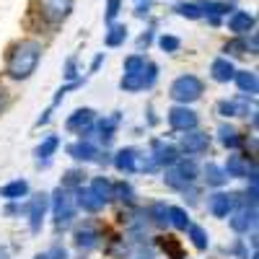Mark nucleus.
I'll return each instance as SVG.
<instances>
[{
  "label": "nucleus",
  "mask_w": 259,
  "mask_h": 259,
  "mask_svg": "<svg viewBox=\"0 0 259 259\" xmlns=\"http://www.w3.org/2000/svg\"><path fill=\"white\" fill-rule=\"evenodd\" d=\"M41 47L39 39H21L11 47L8 57H6V75L13 80H26L36 73L39 60H41Z\"/></svg>",
  "instance_id": "nucleus-1"
},
{
  "label": "nucleus",
  "mask_w": 259,
  "mask_h": 259,
  "mask_svg": "<svg viewBox=\"0 0 259 259\" xmlns=\"http://www.w3.org/2000/svg\"><path fill=\"white\" fill-rule=\"evenodd\" d=\"M200 177V166L194 161V156H179L177 163H171L163 174V184L174 192H184L189 184H194Z\"/></svg>",
  "instance_id": "nucleus-2"
},
{
  "label": "nucleus",
  "mask_w": 259,
  "mask_h": 259,
  "mask_svg": "<svg viewBox=\"0 0 259 259\" xmlns=\"http://www.w3.org/2000/svg\"><path fill=\"white\" fill-rule=\"evenodd\" d=\"M50 207H52V218H55V228L57 231H68L75 221V200H73V189H65V187H57L52 192V200H50Z\"/></svg>",
  "instance_id": "nucleus-3"
},
{
  "label": "nucleus",
  "mask_w": 259,
  "mask_h": 259,
  "mask_svg": "<svg viewBox=\"0 0 259 259\" xmlns=\"http://www.w3.org/2000/svg\"><path fill=\"white\" fill-rule=\"evenodd\" d=\"M205 94V83L202 78L197 75H192V73H184L179 75L174 83H171V89H168V96L171 101H177V104H194V101H200Z\"/></svg>",
  "instance_id": "nucleus-4"
},
{
  "label": "nucleus",
  "mask_w": 259,
  "mask_h": 259,
  "mask_svg": "<svg viewBox=\"0 0 259 259\" xmlns=\"http://www.w3.org/2000/svg\"><path fill=\"white\" fill-rule=\"evenodd\" d=\"M156 80H158V65L148 60V65H145L143 70H138V73H124V75H122L119 89H122L124 94H140V91H150V89H153Z\"/></svg>",
  "instance_id": "nucleus-5"
},
{
  "label": "nucleus",
  "mask_w": 259,
  "mask_h": 259,
  "mask_svg": "<svg viewBox=\"0 0 259 259\" xmlns=\"http://www.w3.org/2000/svg\"><path fill=\"white\" fill-rule=\"evenodd\" d=\"M73 0H34V8L39 13V18L47 26H60L70 18L73 13Z\"/></svg>",
  "instance_id": "nucleus-6"
},
{
  "label": "nucleus",
  "mask_w": 259,
  "mask_h": 259,
  "mask_svg": "<svg viewBox=\"0 0 259 259\" xmlns=\"http://www.w3.org/2000/svg\"><path fill=\"white\" fill-rule=\"evenodd\" d=\"M228 226H231L233 233H239V236L254 233L256 231V205H239V207H233L231 215H228Z\"/></svg>",
  "instance_id": "nucleus-7"
},
{
  "label": "nucleus",
  "mask_w": 259,
  "mask_h": 259,
  "mask_svg": "<svg viewBox=\"0 0 259 259\" xmlns=\"http://www.w3.org/2000/svg\"><path fill=\"white\" fill-rule=\"evenodd\" d=\"M179 153L182 156H202L210 150V135L202 133V130H187V133L179 135Z\"/></svg>",
  "instance_id": "nucleus-8"
},
{
  "label": "nucleus",
  "mask_w": 259,
  "mask_h": 259,
  "mask_svg": "<svg viewBox=\"0 0 259 259\" xmlns=\"http://www.w3.org/2000/svg\"><path fill=\"white\" fill-rule=\"evenodd\" d=\"M200 3V11H202V18L207 21L210 26H221L223 18L239 8L236 0H197Z\"/></svg>",
  "instance_id": "nucleus-9"
},
{
  "label": "nucleus",
  "mask_w": 259,
  "mask_h": 259,
  "mask_svg": "<svg viewBox=\"0 0 259 259\" xmlns=\"http://www.w3.org/2000/svg\"><path fill=\"white\" fill-rule=\"evenodd\" d=\"M166 119H168V127L174 133H187V130H194L200 124V117L194 109H189L187 104H177L166 112Z\"/></svg>",
  "instance_id": "nucleus-10"
},
{
  "label": "nucleus",
  "mask_w": 259,
  "mask_h": 259,
  "mask_svg": "<svg viewBox=\"0 0 259 259\" xmlns=\"http://www.w3.org/2000/svg\"><path fill=\"white\" fill-rule=\"evenodd\" d=\"M94 122H96V112L89 109V106H83V109H75L68 119H65V130L73 135H80V138H91Z\"/></svg>",
  "instance_id": "nucleus-11"
},
{
  "label": "nucleus",
  "mask_w": 259,
  "mask_h": 259,
  "mask_svg": "<svg viewBox=\"0 0 259 259\" xmlns=\"http://www.w3.org/2000/svg\"><path fill=\"white\" fill-rule=\"evenodd\" d=\"M47 210H50V194H36V197H31L26 202V221H29V231L31 233H41Z\"/></svg>",
  "instance_id": "nucleus-12"
},
{
  "label": "nucleus",
  "mask_w": 259,
  "mask_h": 259,
  "mask_svg": "<svg viewBox=\"0 0 259 259\" xmlns=\"http://www.w3.org/2000/svg\"><path fill=\"white\" fill-rule=\"evenodd\" d=\"M73 244H75V251H78L80 256H89V254L101 244V233H99V228H96L94 223H83V226H78L75 233H73Z\"/></svg>",
  "instance_id": "nucleus-13"
},
{
  "label": "nucleus",
  "mask_w": 259,
  "mask_h": 259,
  "mask_svg": "<svg viewBox=\"0 0 259 259\" xmlns=\"http://www.w3.org/2000/svg\"><path fill=\"white\" fill-rule=\"evenodd\" d=\"M226 26L233 36H246L249 31H256V16L249 13V11L236 8L226 16Z\"/></svg>",
  "instance_id": "nucleus-14"
},
{
  "label": "nucleus",
  "mask_w": 259,
  "mask_h": 259,
  "mask_svg": "<svg viewBox=\"0 0 259 259\" xmlns=\"http://www.w3.org/2000/svg\"><path fill=\"white\" fill-rule=\"evenodd\" d=\"M179 156H182V153H179V148H177L174 143H166V140H161V138L150 140V158L158 163V168H168L171 163H177Z\"/></svg>",
  "instance_id": "nucleus-15"
},
{
  "label": "nucleus",
  "mask_w": 259,
  "mask_h": 259,
  "mask_svg": "<svg viewBox=\"0 0 259 259\" xmlns=\"http://www.w3.org/2000/svg\"><path fill=\"white\" fill-rule=\"evenodd\" d=\"M68 156L78 163H96V158L101 156L99 145L91 140V138H78L75 143L68 145Z\"/></svg>",
  "instance_id": "nucleus-16"
},
{
  "label": "nucleus",
  "mask_w": 259,
  "mask_h": 259,
  "mask_svg": "<svg viewBox=\"0 0 259 259\" xmlns=\"http://www.w3.org/2000/svg\"><path fill=\"white\" fill-rule=\"evenodd\" d=\"M73 200H75V207H78V210L91 212V215H96V212H101V210L106 207V202H104L101 197H96L89 184L75 187V189H73Z\"/></svg>",
  "instance_id": "nucleus-17"
},
{
  "label": "nucleus",
  "mask_w": 259,
  "mask_h": 259,
  "mask_svg": "<svg viewBox=\"0 0 259 259\" xmlns=\"http://www.w3.org/2000/svg\"><path fill=\"white\" fill-rule=\"evenodd\" d=\"M231 210H233V192L215 189L212 194H207V212L212 218H228Z\"/></svg>",
  "instance_id": "nucleus-18"
},
{
  "label": "nucleus",
  "mask_w": 259,
  "mask_h": 259,
  "mask_svg": "<svg viewBox=\"0 0 259 259\" xmlns=\"http://www.w3.org/2000/svg\"><path fill=\"white\" fill-rule=\"evenodd\" d=\"M256 163L254 161H249L244 153H236V150H231V156L226 158V174H228V179H246L249 177V171L254 168Z\"/></svg>",
  "instance_id": "nucleus-19"
},
{
  "label": "nucleus",
  "mask_w": 259,
  "mask_h": 259,
  "mask_svg": "<svg viewBox=\"0 0 259 259\" xmlns=\"http://www.w3.org/2000/svg\"><path fill=\"white\" fill-rule=\"evenodd\" d=\"M60 150V135H47L36 148H34V156H36V166L39 168H47L52 163V156Z\"/></svg>",
  "instance_id": "nucleus-20"
},
{
  "label": "nucleus",
  "mask_w": 259,
  "mask_h": 259,
  "mask_svg": "<svg viewBox=\"0 0 259 259\" xmlns=\"http://www.w3.org/2000/svg\"><path fill=\"white\" fill-rule=\"evenodd\" d=\"M119 122H122L119 112H114V114H109V117H104V119H96V122H94V130L99 133L101 145H109V143L114 140L117 130H119Z\"/></svg>",
  "instance_id": "nucleus-21"
},
{
  "label": "nucleus",
  "mask_w": 259,
  "mask_h": 259,
  "mask_svg": "<svg viewBox=\"0 0 259 259\" xmlns=\"http://www.w3.org/2000/svg\"><path fill=\"white\" fill-rule=\"evenodd\" d=\"M138 148H122V150H117L114 153V158H112V163H114V168L119 171V174H135L138 171Z\"/></svg>",
  "instance_id": "nucleus-22"
},
{
  "label": "nucleus",
  "mask_w": 259,
  "mask_h": 259,
  "mask_svg": "<svg viewBox=\"0 0 259 259\" xmlns=\"http://www.w3.org/2000/svg\"><path fill=\"white\" fill-rule=\"evenodd\" d=\"M202 182L210 187V189H223L228 184V174H226V168L221 163H215V161H207L202 166Z\"/></svg>",
  "instance_id": "nucleus-23"
},
{
  "label": "nucleus",
  "mask_w": 259,
  "mask_h": 259,
  "mask_svg": "<svg viewBox=\"0 0 259 259\" xmlns=\"http://www.w3.org/2000/svg\"><path fill=\"white\" fill-rule=\"evenodd\" d=\"M233 75H236L233 60H228V57H215V60L210 62V78H212L215 83H231Z\"/></svg>",
  "instance_id": "nucleus-24"
},
{
  "label": "nucleus",
  "mask_w": 259,
  "mask_h": 259,
  "mask_svg": "<svg viewBox=\"0 0 259 259\" xmlns=\"http://www.w3.org/2000/svg\"><path fill=\"white\" fill-rule=\"evenodd\" d=\"M112 200H117L119 205H124V210H130V207L138 205V192H135V187L130 182L119 179V182L112 184Z\"/></svg>",
  "instance_id": "nucleus-25"
},
{
  "label": "nucleus",
  "mask_w": 259,
  "mask_h": 259,
  "mask_svg": "<svg viewBox=\"0 0 259 259\" xmlns=\"http://www.w3.org/2000/svg\"><path fill=\"white\" fill-rule=\"evenodd\" d=\"M0 197L6 202H16V200H26L29 197V182L26 179H13L8 184L0 187Z\"/></svg>",
  "instance_id": "nucleus-26"
},
{
  "label": "nucleus",
  "mask_w": 259,
  "mask_h": 259,
  "mask_svg": "<svg viewBox=\"0 0 259 259\" xmlns=\"http://www.w3.org/2000/svg\"><path fill=\"white\" fill-rule=\"evenodd\" d=\"M127 26L119 24V21H112V24H106V34H104V47H109V50H117L122 47L124 41H127Z\"/></svg>",
  "instance_id": "nucleus-27"
},
{
  "label": "nucleus",
  "mask_w": 259,
  "mask_h": 259,
  "mask_svg": "<svg viewBox=\"0 0 259 259\" xmlns=\"http://www.w3.org/2000/svg\"><path fill=\"white\" fill-rule=\"evenodd\" d=\"M231 83L239 85V91H241V94H246V96H254V99H256V91H259V78H256V73H254V70H236V75H233V80H231Z\"/></svg>",
  "instance_id": "nucleus-28"
},
{
  "label": "nucleus",
  "mask_w": 259,
  "mask_h": 259,
  "mask_svg": "<svg viewBox=\"0 0 259 259\" xmlns=\"http://www.w3.org/2000/svg\"><path fill=\"white\" fill-rule=\"evenodd\" d=\"M218 143H221L226 150H239V148L244 145V135H241L236 127H231V124H221V127H218Z\"/></svg>",
  "instance_id": "nucleus-29"
},
{
  "label": "nucleus",
  "mask_w": 259,
  "mask_h": 259,
  "mask_svg": "<svg viewBox=\"0 0 259 259\" xmlns=\"http://www.w3.org/2000/svg\"><path fill=\"white\" fill-rule=\"evenodd\" d=\"M174 13L179 18H187V21H202V11H200L197 0H177V3H174Z\"/></svg>",
  "instance_id": "nucleus-30"
},
{
  "label": "nucleus",
  "mask_w": 259,
  "mask_h": 259,
  "mask_svg": "<svg viewBox=\"0 0 259 259\" xmlns=\"http://www.w3.org/2000/svg\"><path fill=\"white\" fill-rule=\"evenodd\" d=\"M187 233H189V241H192V246L197 249V251H207V249H210V233H207L202 226H197V223H189V226H187Z\"/></svg>",
  "instance_id": "nucleus-31"
},
{
  "label": "nucleus",
  "mask_w": 259,
  "mask_h": 259,
  "mask_svg": "<svg viewBox=\"0 0 259 259\" xmlns=\"http://www.w3.org/2000/svg\"><path fill=\"white\" fill-rule=\"evenodd\" d=\"M145 218H148L150 223H153V226H158V228H166V226H168V205H166L163 200L153 202V205L148 207Z\"/></svg>",
  "instance_id": "nucleus-32"
},
{
  "label": "nucleus",
  "mask_w": 259,
  "mask_h": 259,
  "mask_svg": "<svg viewBox=\"0 0 259 259\" xmlns=\"http://www.w3.org/2000/svg\"><path fill=\"white\" fill-rule=\"evenodd\" d=\"M249 55V45H246V36H233L231 41L223 45V57L233 60V57H246Z\"/></svg>",
  "instance_id": "nucleus-33"
},
{
  "label": "nucleus",
  "mask_w": 259,
  "mask_h": 259,
  "mask_svg": "<svg viewBox=\"0 0 259 259\" xmlns=\"http://www.w3.org/2000/svg\"><path fill=\"white\" fill-rule=\"evenodd\" d=\"M112 179H106V177H94L91 182H89V187H91V192L96 194V197H101L106 205L112 202Z\"/></svg>",
  "instance_id": "nucleus-34"
},
{
  "label": "nucleus",
  "mask_w": 259,
  "mask_h": 259,
  "mask_svg": "<svg viewBox=\"0 0 259 259\" xmlns=\"http://www.w3.org/2000/svg\"><path fill=\"white\" fill-rule=\"evenodd\" d=\"M192 223L189 212L179 205H168V226H174L177 231H187V226Z\"/></svg>",
  "instance_id": "nucleus-35"
},
{
  "label": "nucleus",
  "mask_w": 259,
  "mask_h": 259,
  "mask_svg": "<svg viewBox=\"0 0 259 259\" xmlns=\"http://www.w3.org/2000/svg\"><path fill=\"white\" fill-rule=\"evenodd\" d=\"M145 65H148V55L145 52H133V55L124 57L122 68H124V73H138V70L145 68Z\"/></svg>",
  "instance_id": "nucleus-36"
},
{
  "label": "nucleus",
  "mask_w": 259,
  "mask_h": 259,
  "mask_svg": "<svg viewBox=\"0 0 259 259\" xmlns=\"http://www.w3.org/2000/svg\"><path fill=\"white\" fill-rule=\"evenodd\" d=\"M156 41H158V47H161L166 55H177V52L182 50V39L174 36V34H161V36H156Z\"/></svg>",
  "instance_id": "nucleus-37"
},
{
  "label": "nucleus",
  "mask_w": 259,
  "mask_h": 259,
  "mask_svg": "<svg viewBox=\"0 0 259 259\" xmlns=\"http://www.w3.org/2000/svg\"><path fill=\"white\" fill-rule=\"evenodd\" d=\"M85 171L83 168H70L68 174L62 177V184L60 187H65V189H75V187H80V184H85Z\"/></svg>",
  "instance_id": "nucleus-38"
},
{
  "label": "nucleus",
  "mask_w": 259,
  "mask_h": 259,
  "mask_svg": "<svg viewBox=\"0 0 259 259\" xmlns=\"http://www.w3.org/2000/svg\"><path fill=\"white\" fill-rule=\"evenodd\" d=\"M153 41H156V29H145V31L135 39V52H148Z\"/></svg>",
  "instance_id": "nucleus-39"
},
{
  "label": "nucleus",
  "mask_w": 259,
  "mask_h": 259,
  "mask_svg": "<svg viewBox=\"0 0 259 259\" xmlns=\"http://www.w3.org/2000/svg\"><path fill=\"white\" fill-rule=\"evenodd\" d=\"M119 13H122V0H106V6H104V24L117 21Z\"/></svg>",
  "instance_id": "nucleus-40"
},
{
  "label": "nucleus",
  "mask_w": 259,
  "mask_h": 259,
  "mask_svg": "<svg viewBox=\"0 0 259 259\" xmlns=\"http://www.w3.org/2000/svg\"><path fill=\"white\" fill-rule=\"evenodd\" d=\"M215 114H221V117H226V119L236 117V104H233V99H221L218 104H215Z\"/></svg>",
  "instance_id": "nucleus-41"
},
{
  "label": "nucleus",
  "mask_w": 259,
  "mask_h": 259,
  "mask_svg": "<svg viewBox=\"0 0 259 259\" xmlns=\"http://www.w3.org/2000/svg\"><path fill=\"white\" fill-rule=\"evenodd\" d=\"M78 57L73 55V57H68V62H65V70H62V75H65V80H78Z\"/></svg>",
  "instance_id": "nucleus-42"
},
{
  "label": "nucleus",
  "mask_w": 259,
  "mask_h": 259,
  "mask_svg": "<svg viewBox=\"0 0 259 259\" xmlns=\"http://www.w3.org/2000/svg\"><path fill=\"white\" fill-rule=\"evenodd\" d=\"M156 6V0H138V6H135V18H148L150 11H153Z\"/></svg>",
  "instance_id": "nucleus-43"
},
{
  "label": "nucleus",
  "mask_w": 259,
  "mask_h": 259,
  "mask_svg": "<svg viewBox=\"0 0 259 259\" xmlns=\"http://www.w3.org/2000/svg\"><path fill=\"white\" fill-rule=\"evenodd\" d=\"M158 244L163 246V251H168V254H171V256H174V259H182V251H179V244H177L174 239H171V236H166V241L161 239Z\"/></svg>",
  "instance_id": "nucleus-44"
},
{
  "label": "nucleus",
  "mask_w": 259,
  "mask_h": 259,
  "mask_svg": "<svg viewBox=\"0 0 259 259\" xmlns=\"http://www.w3.org/2000/svg\"><path fill=\"white\" fill-rule=\"evenodd\" d=\"M6 215H26V205L16 200V202H8L6 205Z\"/></svg>",
  "instance_id": "nucleus-45"
},
{
  "label": "nucleus",
  "mask_w": 259,
  "mask_h": 259,
  "mask_svg": "<svg viewBox=\"0 0 259 259\" xmlns=\"http://www.w3.org/2000/svg\"><path fill=\"white\" fill-rule=\"evenodd\" d=\"M47 256H50V259H68V249L60 246V244H55V246L47 251Z\"/></svg>",
  "instance_id": "nucleus-46"
},
{
  "label": "nucleus",
  "mask_w": 259,
  "mask_h": 259,
  "mask_svg": "<svg viewBox=\"0 0 259 259\" xmlns=\"http://www.w3.org/2000/svg\"><path fill=\"white\" fill-rule=\"evenodd\" d=\"M52 109H55V106H50V109H45V112H41V117L36 119V127H41V124H47V122L52 119Z\"/></svg>",
  "instance_id": "nucleus-47"
},
{
  "label": "nucleus",
  "mask_w": 259,
  "mask_h": 259,
  "mask_svg": "<svg viewBox=\"0 0 259 259\" xmlns=\"http://www.w3.org/2000/svg\"><path fill=\"white\" fill-rule=\"evenodd\" d=\"M101 65H104V52H99V55L94 57V62H91V73H99Z\"/></svg>",
  "instance_id": "nucleus-48"
},
{
  "label": "nucleus",
  "mask_w": 259,
  "mask_h": 259,
  "mask_svg": "<svg viewBox=\"0 0 259 259\" xmlns=\"http://www.w3.org/2000/svg\"><path fill=\"white\" fill-rule=\"evenodd\" d=\"M6 104H8V91H6V85L0 83V112L6 109Z\"/></svg>",
  "instance_id": "nucleus-49"
},
{
  "label": "nucleus",
  "mask_w": 259,
  "mask_h": 259,
  "mask_svg": "<svg viewBox=\"0 0 259 259\" xmlns=\"http://www.w3.org/2000/svg\"><path fill=\"white\" fill-rule=\"evenodd\" d=\"M0 259H11V251H8L3 244H0Z\"/></svg>",
  "instance_id": "nucleus-50"
},
{
  "label": "nucleus",
  "mask_w": 259,
  "mask_h": 259,
  "mask_svg": "<svg viewBox=\"0 0 259 259\" xmlns=\"http://www.w3.org/2000/svg\"><path fill=\"white\" fill-rule=\"evenodd\" d=\"M34 259H50V256H47V254H36Z\"/></svg>",
  "instance_id": "nucleus-51"
},
{
  "label": "nucleus",
  "mask_w": 259,
  "mask_h": 259,
  "mask_svg": "<svg viewBox=\"0 0 259 259\" xmlns=\"http://www.w3.org/2000/svg\"><path fill=\"white\" fill-rule=\"evenodd\" d=\"M251 259H256V249H254V254H251Z\"/></svg>",
  "instance_id": "nucleus-52"
}]
</instances>
